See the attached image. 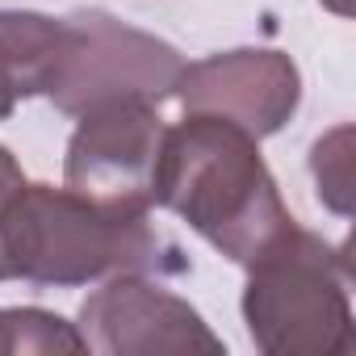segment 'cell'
Instances as JSON below:
<instances>
[{
	"instance_id": "obj_7",
	"label": "cell",
	"mask_w": 356,
	"mask_h": 356,
	"mask_svg": "<svg viewBox=\"0 0 356 356\" xmlns=\"http://www.w3.org/2000/svg\"><path fill=\"white\" fill-rule=\"evenodd\" d=\"M176 101L185 105V113L222 118L252 138H268L298 113L302 72L273 47H235L185 63Z\"/></svg>"
},
{
	"instance_id": "obj_2",
	"label": "cell",
	"mask_w": 356,
	"mask_h": 356,
	"mask_svg": "<svg viewBox=\"0 0 356 356\" xmlns=\"http://www.w3.org/2000/svg\"><path fill=\"white\" fill-rule=\"evenodd\" d=\"M5 256L13 277L47 289H76L118 273H185V256L168 243L147 210L105 206L76 189L22 185L5 214Z\"/></svg>"
},
{
	"instance_id": "obj_6",
	"label": "cell",
	"mask_w": 356,
	"mask_h": 356,
	"mask_svg": "<svg viewBox=\"0 0 356 356\" xmlns=\"http://www.w3.org/2000/svg\"><path fill=\"white\" fill-rule=\"evenodd\" d=\"M84 352L101 356H176V352H227L197 306L151 281V273H118L84 298L76 323Z\"/></svg>"
},
{
	"instance_id": "obj_3",
	"label": "cell",
	"mask_w": 356,
	"mask_h": 356,
	"mask_svg": "<svg viewBox=\"0 0 356 356\" xmlns=\"http://www.w3.org/2000/svg\"><path fill=\"white\" fill-rule=\"evenodd\" d=\"M239 310L264 356H348L356 343L348 256L302 227L248 264Z\"/></svg>"
},
{
	"instance_id": "obj_10",
	"label": "cell",
	"mask_w": 356,
	"mask_h": 356,
	"mask_svg": "<svg viewBox=\"0 0 356 356\" xmlns=\"http://www.w3.org/2000/svg\"><path fill=\"white\" fill-rule=\"evenodd\" d=\"M310 176L327 210L335 214L352 210V126H335L310 147Z\"/></svg>"
},
{
	"instance_id": "obj_5",
	"label": "cell",
	"mask_w": 356,
	"mask_h": 356,
	"mask_svg": "<svg viewBox=\"0 0 356 356\" xmlns=\"http://www.w3.org/2000/svg\"><path fill=\"white\" fill-rule=\"evenodd\" d=\"M163 138L168 126L159 105L122 101L80 113L63 155V185L105 206L151 210Z\"/></svg>"
},
{
	"instance_id": "obj_8",
	"label": "cell",
	"mask_w": 356,
	"mask_h": 356,
	"mask_svg": "<svg viewBox=\"0 0 356 356\" xmlns=\"http://www.w3.org/2000/svg\"><path fill=\"white\" fill-rule=\"evenodd\" d=\"M63 38V17L34 9H0V122L26 97H42Z\"/></svg>"
},
{
	"instance_id": "obj_1",
	"label": "cell",
	"mask_w": 356,
	"mask_h": 356,
	"mask_svg": "<svg viewBox=\"0 0 356 356\" xmlns=\"http://www.w3.org/2000/svg\"><path fill=\"white\" fill-rule=\"evenodd\" d=\"M155 206L189 222L239 268L298 227L260 155V138L206 113H185L181 126H168Z\"/></svg>"
},
{
	"instance_id": "obj_9",
	"label": "cell",
	"mask_w": 356,
	"mask_h": 356,
	"mask_svg": "<svg viewBox=\"0 0 356 356\" xmlns=\"http://www.w3.org/2000/svg\"><path fill=\"white\" fill-rule=\"evenodd\" d=\"M47 352H84L76 323L42 306L0 310V356H47Z\"/></svg>"
},
{
	"instance_id": "obj_4",
	"label": "cell",
	"mask_w": 356,
	"mask_h": 356,
	"mask_svg": "<svg viewBox=\"0 0 356 356\" xmlns=\"http://www.w3.org/2000/svg\"><path fill=\"white\" fill-rule=\"evenodd\" d=\"M185 59L172 42L118 22L105 9H80L63 17V38L42 97L67 113H92L122 101L163 105L176 97Z\"/></svg>"
},
{
	"instance_id": "obj_11",
	"label": "cell",
	"mask_w": 356,
	"mask_h": 356,
	"mask_svg": "<svg viewBox=\"0 0 356 356\" xmlns=\"http://www.w3.org/2000/svg\"><path fill=\"white\" fill-rule=\"evenodd\" d=\"M22 185H26V172L17 163V155L0 143V281H13V264L5 256V214H9V202L17 197Z\"/></svg>"
}]
</instances>
